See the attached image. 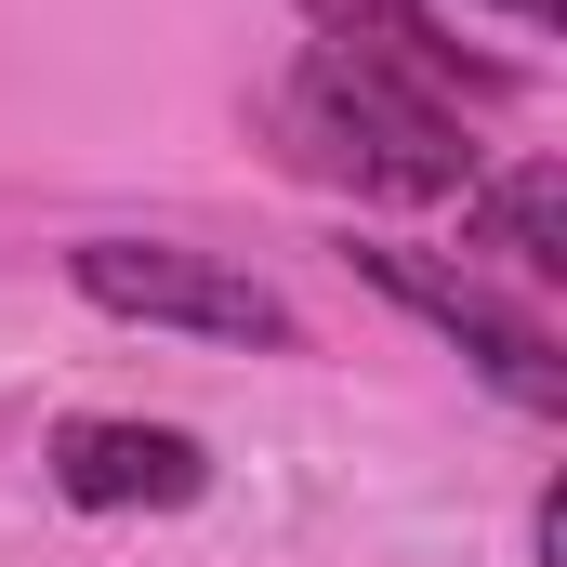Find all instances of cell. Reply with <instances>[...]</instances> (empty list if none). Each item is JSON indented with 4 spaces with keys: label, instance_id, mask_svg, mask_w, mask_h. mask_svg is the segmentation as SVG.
I'll list each match as a JSON object with an SVG mask.
<instances>
[{
    "label": "cell",
    "instance_id": "cell-4",
    "mask_svg": "<svg viewBox=\"0 0 567 567\" xmlns=\"http://www.w3.org/2000/svg\"><path fill=\"white\" fill-rule=\"evenodd\" d=\"M53 488L80 515H185L212 488V449L172 423H66L53 435Z\"/></svg>",
    "mask_w": 567,
    "mask_h": 567
},
{
    "label": "cell",
    "instance_id": "cell-2",
    "mask_svg": "<svg viewBox=\"0 0 567 567\" xmlns=\"http://www.w3.org/2000/svg\"><path fill=\"white\" fill-rule=\"evenodd\" d=\"M66 290L106 303V317H145V330H198V343H265V357L303 343V317H290L251 265L185 251V238H80V251H66Z\"/></svg>",
    "mask_w": 567,
    "mask_h": 567
},
{
    "label": "cell",
    "instance_id": "cell-5",
    "mask_svg": "<svg viewBox=\"0 0 567 567\" xmlns=\"http://www.w3.org/2000/svg\"><path fill=\"white\" fill-rule=\"evenodd\" d=\"M462 225H475V251H502L515 278H567V172L555 158H515V172L462 185Z\"/></svg>",
    "mask_w": 567,
    "mask_h": 567
},
{
    "label": "cell",
    "instance_id": "cell-6",
    "mask_svg": "<svg viewBox=\"0 0 567 567\" xmlns=\"http://www.w3.org/2000/svg\"><path fill=\"white\" fill-rule=\"evenodd\" d=\"M303 13H317L343 53H383V66H410V80H423V93H449V106H488V93H502V66H462V53L423 27V0H303Z\"/></svg>",
    "mask_w": 567,
    "mask_h": 567
},
{
    "label": "cell",
    "instance_id": "cell-7",
    "mask_svg": "<svg viewBox=\"0 0 567 567\" xmlns=\"http://www.w3.org/2000/svg\"><path fill=\"white\" fill-rule=\"evenodd\" d=\"M475 13H515V27H555V0H475Z\"/></svg>",
    "mask_w": 567,
    "mask_h": 567
},
{
    "label": "cell",
    "instance_id": "cell-3",
    "mask_svg": "<svg viewBox=\"0 0 567 567\" xmlns=\"http://www.w3.org/2000/svg\"><path fill=\"white\" fill-rule=\"evenodd\" d=\"M357 278L383 290V303H410L423 330H449L515 410H567V357H555V330L542 317H515L502 290H475V278H449V265H423V251H396V238H370V251H343Z\"/></svg>",
    "mask_w": 567,
    "mask_h": 567
},
{
    "label": "cell",
    "instance_id": "cell-1",
    "mask_svg": "<svg viewBox=\"0 0 567 567\" xmlns=\"http://www.w3.org/2000/svg\"><path fill=\"white\" fill-rule=\"evenodd\" d=\"M290 120H303V158L357 172L370 198H462V185H475L462 106L423 93L410 66H383V53L317 40V53H303V80H290Z\"/></svg>",
    "mask_w": 567,
    "mask_h": 567
}]
</instances>
